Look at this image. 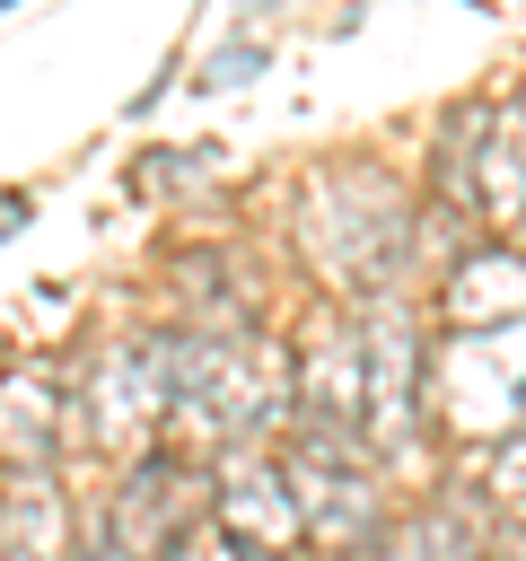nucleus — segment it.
I'll list each match as a JSON object with an SVG mask.
<instances>
[{"label":"nucleus","instance_id":"nucleus-1","mask_svg":"<svg viewBox=\"0 0 526 561\" xmlns=\"http://www.w3.org/2000/svg\"><path fill=\"white\" fill-rule=\"evenodd\" d=\"M254 61H263L254 44H237V53H210V61L193 70V88H237V79H254Z\"/></svg>","mask_w":526,"mask_h":561},{"label":"nucleus","instance_id":"nucleus-2","mask_svg":"<svg viewBox=\"0 0 526 561\" xmlns=\"http://www.w3.org/2000/svg\"><path fill=\"white\" fill-rule=\"evenodd\" d=\"M0 9H18V0H0Z\"/></svg>","mask_w":526,"mask_h":561}]
</instances>
